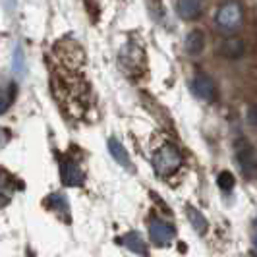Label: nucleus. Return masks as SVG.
<instances>
[{
    "instance_id": "obj_1",
    "label": "nucleus",
    "mask_w": 257,
    "mask_h": 257,
    "mask_svg": "<svg viewBox=\"0 0 257 257\" xmlns=\"http://www.w3.org/2000/svg\"><path fill=\"white\" fill-rule=\"evenodd\" d=\"M184 163L182 153L170 143H165L163 147H159L153 155V168L159 176H168L174 170H178Z\"/></svg>"
},
{
    "instance_id": "obj_2",
    "label": "nucleus",
    "mask_w": 257,
    "mask_h": 257,
    "mask_svg": "<svg viewBox=\"0 0 257 257\" xmlns=\"http://www.w3.org/2000/svg\"><path fill=\"white\" fill-rule=\"evenodd\" d=\"M234 151H236V159L240 163V167L244 170L245 176H257V149L251 143L238 138L234 143Z\"/></svg>"
},
{
    "instance_id": "obj_3",
    "label": "nucleus",
    "mask_w": 257,
    "mask_h": 257,
    "mask_svg": "<svg viewBox=\"0 0 257 257\" xmlns=\"http://www.w3.org/2000/svg\"><path fill=\"white\" fill-rule=\"evenodd\" d=\"M242 18H244V10L240 2H224L215 14V22L222 29H236L242 24Z\"/></svg>"
},
{
    "instance_id": "obj_4",
    "label": "nucleus",
    "mask_w": 257,
    "mask_h": 257,
    "mask_svg": "<svg viewBox=\"0 0 257 257\" xmlns=\"http://www.w3.org/2000/svg\"><path fill=\"white\" fill-rule=\"evenodd\" d=\"M149 236L151 242L159 247H167L170 245V242L174 240V228L161 219H153L149 222Z\"/></svg>"
},
{
    "instance_id": "obj_5",
    "label": "nucleus",
    "mask_w": 257,
    "mask_h": 257,
    "mask_svg": "<svg viewBox=\"0 0 257 257\" xmlns=\"http://www.w3.org/2000/svg\"><path fill=\"white\" fill-rule=\"evenodd\" d=\"M192 91L195 93V97H197V99L207 101V103H211V101L217 97V87H215V81H213L209 76H205V74H197V76L193 77Z\"/></svg>"
},
{
    "instance_id": "obj_6",
    "label": "nucleus",
    "mask_w": 257,
    "mask_h": 257,
    "mask_svg": "<svg viewBox=\"0 0 257 257\" xmlns=\"http://www.w3.org/2000/svg\"><path fill=\"white\" fill-rule=\"evenodd\" d=\"M60 180L68 188H76V186L83 184V172H81V168H79L76 161L64 159L60 163Z\"/></svg>"
},
{
    "instance_id": "obj_7",
    "label": "nucleus",
    "mask_w": 257,
    "mask_h": 257,
    "mask_svg": "<svg viewBox=\"0 0 257 257\" xmlns=\"http://www.w3.org/2000/svg\"><path fill=\"white\" fill-rule=\"evenodd\" d=\"M220 52H222V56H226V58H230V60L242 58V56L245 54L244 39H240V37L224 39V41H222V45H220Z\"/></svg>"
},
{
    "instance_id": "obj_8",
    "label": "nucleus",
    "mask_w": 257,
    "mask_h": 257,
    "mask_svg": "<svg viewBox=\"0 0 257 257\" xmlns=\"http://www.w3.org/2000/svg\"><path fill=\"white\" fill-rule=\"evenodd\" d=\"M106 147H108V153L112 155V159H114V161L118 163V165H120V167L128 168V170H134V165H132V161H130L128 151L124 149V145L118 142L116 138H108V142H106Z\"/></svg>"
},
{
    "instance_id": "obj_9",
    "label": "nucleus",
    "mask_w": 257,
    "mask_h": 257,
    "mask_svg": "<svg viewBox=\"0 0 257 257\" xmlns=\"http://www.w3.org/2000/svg\"><path fill=\"white\" fill-rule=\"evenodd\" d=\"M203 47H205V37H203V31L201 29H192L188 35H186V41H184V49L190 56H197L203 52Z\"/></svg>"
},
{
    "instance_id": "obj_10",
    "label": "nucleus",
    "mask_w": 257,
    "mask_h": 257,
    "mask_svg": "<svg viewBox=\"0 0 257 257\" xmlns=\"http://www.w3.org/2000/svg\"><path fill=\"white\" fill-rule=\"evenodd\" d=\"M174 10L182 20H195V18H199V14L203 12V6L197 0H180V2H176Z\"/></svg>"
},
{
    "instance_id": "obj_11",
    "label": "nucleus",
    "mask_w": 257,
    "mask_h": 257,
    "mask_svg": "<svg viewBox=\"0 0 257 257\" xmlns=\"http://www.w3.org/2000/svg\"><path fill=\"white\" fill-rule=\"evenodd\" d=\"M120 60H122V68L132 74V68H140L142 64V49L138 47H132V45H126L122 49V54H120Z\"/></svg>"
},
{
    "instance_id": "obj_12",
    "label": "nucleus",
    "mask_w": 257,
    "mask_h": 257,
    "mask_svg": "<svg viewBox=\"0 0 257 257\" xmlns=\"http://www.w3.org/2000/svg\"><path fill=\"white\" fill-rule=\"evenodd\" d=\"M120 242L128 247L130 251H134V253H138V255H147V245L143 242V238L138 234V232H126L122 238H120Z\"/></svg>"
},
{
    "instance_id": "obj_13",
    "label": "nucleus",
    "mask_w": 257,
    "mask_h": 257,
    "mask_svg": "<svg viewBox=\"0 0 257 257\" xmlns=\"http://www.w3.org/2000/svg\"><path fill=\"white\" fill-rule=\"evenodd\" d=\"M186 213H188V220H190V224L193 226V230L197 232V234H205L207 228H209V224H207V219L203 217V213L197 211V209L192 205L186 207Z\"/></svg>"
},
{
    "instance_id": "obj_14",
    "label": "nucleus",
    "mask_w": 257,
    "mask_h": 257,
    "mask_svg": "<svg viewBox=\"0 0 257 257\" xmlns=\"http://www.w3.org/2000/svg\"><path fill=\"white\" fill-rule=\"evenodd\" d=\"M45 205L49 207V209H56L60 215H62V211H64L66 219L70 217V209H68V201H66V197L62 193H51L47 199H45Z\"/></svg>"
},
{
    "instance_id": "obj_15",
    "label": "nucleus",
    "mask_w": 257,
    "mask_h": 257,
    "mask_svg": "<svg viewBox=\"0 0 257 257\" xmlns=\"http://www.w3.org/2000/svg\"><path fill=\"white\" fill-rule=\"evenodd\" d=\"M14 72L16 74H26V56H24V49L20 45H16L14 49Z\"/></svg>"
},
{
    "instance_id": "obj_16",
    "label": "nucleus",
    "mask_w": 257,
    "mask_h": 257,
    "mask_svg": "<svg viewBox=\"0 0 257 257\" xmlns=\"http://www.w3.org/2000/svg\"><path fill=\"white\" fill-rule=\"evenodd\" d=\"M217 184H219V188L222 190V192H230L232 188H234V184H236V178H234L232 172L222 170L219 176H217Z\"/></svg>"
},
{
    "instance_id": "obj_17",
    "label": "nucleus",
    "mask_w": 257,
    "mask_h": 257,
    "mask_svg": "<svg viewBox=\"0 0 257 257\" xmlns=\"http://www.w3.org/2000/svg\"><path fill=\"white\" fill-rule=\"evenodd\" d=\"M14 97H16V83L10 81V83H6V87L2 91V112H6L10 108Z\"/></svg>"
},
{
    "instance_id": "obj_18",
    "label": "nucleus",
    "mask_w": 257,
    "mask_h": 257,
    "mask_svg": "<svg viewBox=\"0 0 257 257\" xmlns=\"http://www.w3.org/2000/svg\"><path fill=\"white\" fill-rule=\"evenodd\" d=\"M245 120H247V124H249V126L257 128V104H251V106L247 108V112H245Z\"/></svg>"
},
{
    "instance_id": "obj_19",
    "label": "nucleus",
    "mask_w": 257,
    "mask_h": 257,
    "mask_svg": "<svg viewBox=\"0 0 257 257\" xmlns=\"http://www.w3.org/2000/svg\"><path fill=\"white\" fill-rule=\"evenodd\" d=\"M253 245H255V247H257V232H255V234H253Z\"/></svg>"
}]
</instances>
